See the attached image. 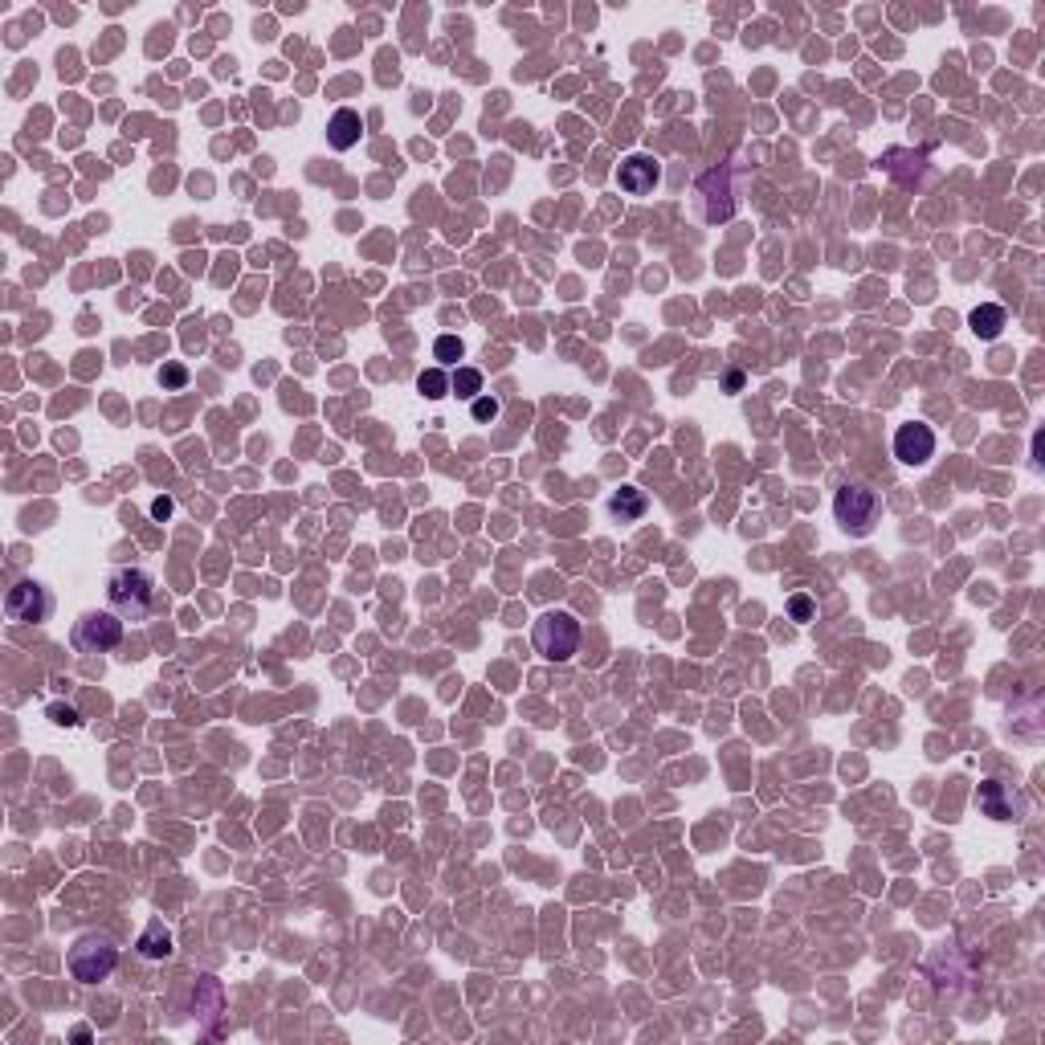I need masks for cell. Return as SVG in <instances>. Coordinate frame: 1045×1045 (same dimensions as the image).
Segmentation results:
<instances>
[{
	"label": "cell",
	"mask_w": 1045,
	"mask_h": 1045,
	"mask_svg": "<svg viewBox=\"0 0 1045 1045\" xmlns=\"http://www.w3.org/2000/svg\"><path fill=\"white\" fill-rule=\"evenodd\" d=\"M498 397H474L470 400V412H474V421H495L498 417Z\"/></svg>",
	"instance_id": "obj_18"
},
{
	"label": "cell",
	"mask_w": 1045,
	"mask_h": 1045,
	"mask_svg": "<svg viewBox=\"0 0 1045 1045\" xmlns=\"http://www.w3.org/2000/svg\"><path fill=\"white\" fill-rule=\"evenodd\" d=\"M931 453H935V433H931V425L911 421V425L894 429V458L902 465H923V462H931Z\"/></svg>",
	"instance_id": "obj_7"
},
{
	"label": "cell",
	"mask_w": 1045,
	"mask_h": 1045,
	"mask_svg": "<svg viewBox=\"0 0 1045 1045\" xmlns=\"http://www.w3.org/2000/svg\"><path fill=\"white\" fill-rule=\"evenodd\" d=\"M433 356L442 359V364H458V359L465 356V344H462L458 336H442V339L433 344Z\"/></svg>",
	"instance_id": "obj_16"
},
{
	"label": "cell",
	"mask_w": 1045,
	"mask_h": 1045,
	"mask_svg": "<svg viewBox=\"0 0 1045 1045\" xmlns=\"http://www.w3.org/2000/svg\"><path fill=\"white\" fill-rule=\"evenodd\" d=\"M5 613L8 621H21V625H41L54 613V601L37 581H21L5 592Z\"/></svg>",
	"instance_id": "obj_5"
},
{
	"label": "cell",
	"mask_w": 1045,
	"mask_h": 1045,
	"mask_svg": "<svg viewBox=\"0 0 1045 1045\" xmlns=\"http://www.w3.org/2000/svg\"><path fill=\"white\" fill-rule=\"evenodd\" d=\"M49 719H54L58 727H78V723H82V719H78V710H74V707H61V702H54V707H49Z\"/></svg>",
	"instance_id": "obj_20"
},
{
	"label": "cell",
	"mask_w": 1045,
	"mask_h": 1045,
	"mask_svg": "<svg viewBox=\"0 0 1045 1045\" xmlns=\"http://www.w3.org/2000/svg\"><path fill=\"white\" fill-rule=\"evenodd\" d=\"M123 641V617L119 613H86L74 629V645L82 654H107Z\"/></svg>",
	"instance_id": "obj_6"
},
{
	"label": "cell",
	"mask_w": 1045,
	"mask_h": 1045,
	"mask_svg": "<svg viewBox=\"0 0 1045 1045\" xmlns=\"http://www.w3.org/2000/svg\"><path fill=\"white\" fill-rule=\"evenodd\" d=\"M833 515L849 535H870L878 515H882V498L866 482H846L837 490V498H833Z\"/></svg>",
	"instance_id": "obj_3"
},
{
	"label": "cell",
	"mask_w": 1045,
	"mask_h": 1045,
	"mask_svg": "<svg viewBox=\"0 0 1045 1045\" xmlns=\"http://www.w3.org/2000/svg\"><path fill=\"white\" fill-rule=\"evenodd\" d=\"M968 327L976 331L980 339H997L1000 331H1005V306H997V303L976 306V311L968 315Z\"/></svg>",
	"instance_id": "obj_11"
},
{
	"label": "cell",
	"mask_w": 1045,
	"mask_h": 1045,
	"mask_svg": "<svg viewBox=\"0 0 1045 1045\" xmlns=\"http://www.w3.org/2000/svg\"><path fill=\"white\" fill-rule=\"evenodd\" d=\"M172 511H176V503H172L168 495H164V498H155V503H152V515H155V519H160V523H168V519H172Z\"/></svg>",
	"instance_id": "obj_21"
},
{
	"label": "cell",
	"mask_w": 1045,
	"mask_h": 1045,
	"mask_svg": "<svg viewBox=\"0 0 1045 1045\" xmlns=\"http://www.w3.org/2000/svg\"><path fill=\"white\" fill-rule=\"evenodd\" d=\"M657 180H662V168H657L649 155H629V160L617 168V184H621V192H629V197H649V192L657 188Z\"/></svg>",
	"instance_id": "obj_8"
},
{
	"label": "cell",
	"mask_w": 1045,
	"mask_h": 1045,
	"mask_svg": "<svg viewBox=\"0 0 1045 1045\" xmlns=\"http://www.w3.org/2000/svg\"><path fill=\"white\" fill-rule=\"evenodd\" d=\"M980 809H985L988 816H997V821H1008V816H1013V805H1005V796H1000V784H997V780L980 784Z\"/></svg>",
	"instance_id": "obj_14"
},
{
	"label": "cell",
	"mask_w": 1045,
	"mask_h": 1045,
	"mask_svg": "<svg viewBox=\"0 0 1045 1045\" xmlns=\"http://www.w3.org/2000/svg\"><path fill=\"white\" fill-rule=\"evenodd\" d=\"M139 955H147V960H164V955H172V935L164 931V923H152L144 931V939H139Z\"/></svg>",
	"instance_id": "obj_12"
},
{
	"label": "cell",
	"mask_w": 1045,
	"mask_h": 1045,
	"mask_svg": "<svg viewBox=\"0 0 1045 1045\" xmlns=\"http://www.w3.org/2000/svg\"><path fill=\"white\" fill-rule=\"evenodd\" d=\"M450 392H453V397H462V400L482 397V372H478V368H453Z\"/></svg>",
	"instance_id": "obj_13"
},
{
	"label": "cell",
	"mask_w": 1045,
	"mask_h": 1045,
	"mask_svg": "<svg viewBox=\"0 0 1045 1045\" xmlns=\"http://www.w3.org/2000/svg\"><path fill=\"white\" fill-rule=\"evenodd\" d=\"M788 617L801 621V625H805V621H813L816 617V601H813V596H805V592H796L793 601H788Z\"/></svg>",
	"instance_id": "obj_17"
},
{
	"label": "cell",
	"mask_w": 1045,
	"mask_h": 1045,
	"mask_svg": "<svg viewBox=\"0 0 1045 1045\" xmlns=\"http://www.w3.org/2000/svg\"><path fill=\"white\" fill-rule=\"evenodd\" d=\"M417 392H421V397H429V400L450 397V376H445L442 368H429V372L417 376Z\"/></svg>",
	"instance_id": "obj_15"
},
{
	"label": "cell",
	"mask_w": 1045,
	"mask_h": 1045,
	"mask_svg": "<svg viewBox=\"0 0 1045 1045\" xmlns=\"http://www.w3.org/2000/svg\"><path fill=\"white\" fill-rule=\"evenodd\" d=\"M160 384H164V389H184V384H188V368H184V364H164L160 368Z\"/></svg>",
	"instance_id": "obj_19"
},
{
	"label": "cell",
	"mask_w": 1045,
	"mask_h": 1045,
	"mask_svg": "<svg viewBox=\"0 0 1045 1045\" xmlns=\"http://www.w3.org/2000/svg\"><path fill=\"white\" fill-rule=\"evenodd\" d=\"M359 135H364V119H359L356 111L339 107L327 123V144L336 147V152H351V147L359 144Z\"/></svg>",
	"instance_id": "obj_9"
},
{
	"label": "cell",
	"mask_w": 1045,
	"mask_h": 1045,
	"mask_svg": "<svg viewBox=\"0 0 1045 1045\" xmlns=\"http://www.w3.org/2000/svg\"><path fill=\"white\" fill-rule=\"evenodd\" d=\"M531 641L548 662H572V654L581 649V621L568 609H551L535 621Z\"/></svg>",
	"instance_id": "obj_2"
},
{
	"label": "cell",
	"mask_w": 1045,
	"mask_h": 1045,
	"mask_svg": "<svg viewBox=\"0 0 1045 1045\" xmlns=\"http://www.w3.org/2000/svg\"><path fill=\"white\" fill-rule=\"evenodd\" d=\"M107 601L123 621H144L155 609V581L139 568H123L107 581Z\"/></svg>",
	"instance_id": "obj_1"
},
{
	"label": "cell",
	"mask_w": 1045,
	"mask_h": 1045,
	"mask_svg": "<svg viewBox=\"0 0 1045 1045\" xmlns=\"http://www.w3.org/2000/svg\"><path fill=\"white\" fill-rule=\"evenodd\" d=\"M119 964V952L107 935H82L74 947H69V976L78 985H99L115 972Z\"/></svg>",
	"instance_id": "obj_4"
},
{
	"label": "cell",
	"mask_w": 1045,
	"mask_h": 1045,
	"mask_svg": "<svg viewBox=\"0 0 1045 1045\" xmlns=\"http://www.w3.org/2000/svg\"><path fill=\"white\" fill-rule=\"evenodd\" d=\"M645 507H649V498H645V490H637V486H621L617 495L609 498V511L617 515L621 523H637L641 515H645Z\"/></svg>",
	"instance_id": "obj_10"
}]
</instances>
